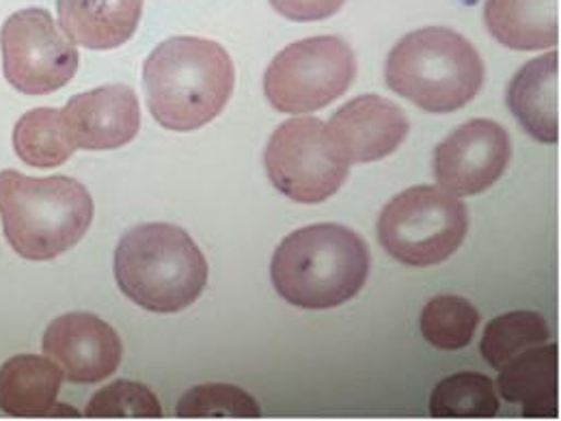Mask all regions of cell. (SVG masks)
Wrapping results in <instances>:
<instances>
[{
  "label": "cell",
  "mask_w": 561,
  "mask_h": 421,
  "mask_svg": "<svg viewBox=\"0 0 561 421\" xmlns=\"http://www.w3.org/2000/svg\"><path fill=\"white\" fill-rule=\"evenodd\" d=\"M149 113L173 133H193L227 106L236 68L229 53L202 37H171L156 46L142 66Z\"/></svg>",
  "instance_id": "obj_1"
},
{
  "label": "cell",
  "mask_w": 561,
  "mask_h": 421,
  "mask_svg": "<svg viewBox=\"0 0 561 421\" xmlns=\"http://www.w3.org/2000/svg\"><path fill=\"white\" fill-rule=\"evenodd\" d=\"M369 275L365 240L344 225L318 223L283 238L271 266L283 300L300 309H331L354 298Z\"/></svg>",
  "instance_id": "obj_2"
},
{
  "label": "cell",
  "mask_w": 561,
  "mask_h": 421,
  "mask_svg": "<svg viewBox=\"0 0 561 421\" xmlns=\"http://www.w3.org/2000/svg\"><path fill=\"white\" fill-rule=\"evenodd\" d=\"M0 216L11 249L31 262H48L76 247L93 220L89 191L66 175L28 178L0 171Z\"/></svg>",
  "instance_id": "obj_3"
},
{
  "label": "cell",
  "mask_w": 561,
  "mask_h": 421,
  "mask_svg": "<svg viewBox=\"0 0 561 421\" xmlns=\"http://www.w3.org/2000/svg\"><path fill=\"white\" fill-rule=\"evenodd\" d=\"M208 275L202 249L178 225H139L115 251L119 289L147 311L175 314L191 307L206 289Z\"/></svg>",
  "instance_id": "obj_4"
},
{
  "label": "cell",
  "mask_w": 561,
  "mask_h": 421,
  "mask_svg": "<svg viewBox=\"0 0 561 421\" xmlns=\"http://www.w3.org/2000/svg\"><path fill=\"white\" fill-rule=\"evenodd\" d=\"M391 91L427 113H454L484 87V61L476 46L445 26H425L402 37L387 57Z\"/></svg>",
  "instance_id": "obj_5"
},
{
  "label": "cell",
  "mask_w": 561,
  "mask_h": 421,
  "mask_svg": "<svg viewBox=\"0 0 561 421\" xmlns=\"http://www.w3.org/2000/svg\"><path fill=\"white\" fill-rule=\"evenodd\" d=\"M469 231L462 202L434 186H413L393 197L378 218L385 251L409 266H434L449 260Z\"/></svg>",
  "instance_id": "obj_6"
},
{
  "label": "cell",
  "mask_w": 561,
  "mask_h": 421,
  "mask_svg": "<svg viewBox=\"0 0 561 421\" xmlns=\"http://www.w3.org/2000/svg\"><path fill=\"white\" fill-rule=\"evenodd\" d=\"M356 57L335 35L309 37L283 48L264 76V93L279 113H311L351 89Z\"/></svg>",
  "instance_id": "obj_7"
},
{
  "label": "cell",
  "mask_w": 561,
  "mask_h": 421,
  "mask_svg": "<svg viewBox=\"0 0 561 421\" xmlns=\"http://www.w3.org/2000/svg\"><path fill=\"white\" fill-rule=\"evenodd\" d=\"M2 73L26 95L66 87L78 70V50L46 9L31 7L7 18L0 31Z\"/></svg>",
  "instance_id": "obj_8"
},
{
  "label": "cell",
  "mask_w": 561,
  "mask_h": 421,
  "mask_svg": "<svg viewBox=\"0 0 561 421\" xmlns=\"http://www.w3.org/2000/svg\"><path fill=\"white\" fill-rule=\"evenodd\" d=\"M264 164L277 191L298 204L327 202L344 186L351 169L335 156L324 124L316 117L280 124L268 140Z\"/></svg>",
  "instance_id": "obj_9"
},
{
  "label": "cell",
  "mask_w": 561,
  "mask_h": 421,
  "mask_svg": "<svg viewBox=\"0 0 561 421\" xmlns=\"http://www.w3.org/2000/svg\"><path fill=\"white\" fill-rule=\"evenodd\" d=\"M512 160V139L496 122L471 120L434 149V178L456 197L489 191Z\"/></svg>",
  "instance_id": "obj_10"
},
{
  "label": "cell",
  "mask_w": 561,
  "mask_h": 421,
  "mask_svg": "<svg viewBox=\"0 0 561 421\" xmlns=\"http://www.w3.org/2000/svg\"><path fill=\"white\" fill-rule=\"evenodd\" d=\"M42 346L76 385H93L108 378L119 367L124 354L117 331L87 311L55 318L44 333Z\"/></svg>",
  "instance_id": "obj_11"
},
{
  "label": "cell",
  "mask_w": 561,
  "mask_h": 421,
  "mask_svg": "<svg viewBox=\"0 0 561 421\" xmlns=\"http://www.w3.org/2000/svg\"><path fill=\"white\" fill-rule=\"evenodd\" d=\"M409 130L411 122L398 104L369 93L354 98L333 115L327 139L335 156L351 167L391 156Z\"/></svg>",
  "instance_id": "obj_12"
},
{
  "label": "cell",
  "mask_w": 561,
  "mask_h": 421,
  "mask_svg": "<svg viewBox=\"0 0 561 421\" xmlns=\"http://www.w3.org/2000/svg\"><path fill=\"white\" fill-rule=\"evenodd\" d=\"M61 113L78 149H117L139 135V98L126 84L78 93Z\"/></svg>",
  "instance_id": "obj_13"
},
{
  "label": "cell",
  "mask_w": 561,
  "mask_h": 421,
  "mask_svg": "<svg viewBox=\"0 0 561 421\" xmlns=\"http://www.w3.org/2000/svg\"><path fill=\"white\" fill-rule=\"evenodd\" d=\"M507 106L527 135L540 143L560 139V55L525 64L507 87Z\"/></svg>",
  "instance_id": "obj_14"
},
{
  "label": "cell",
  "mask_w": 561,
  "mask_h": 421,
  "mask_svg": "<svg viewBox=\"0 0 561 421\" xmlns=\"http://www.w3.org/2000/svg\"><path fill=\"white\" fill-rule=\"evenodd\" d=\"M57 11L71 42L89 50H113L137 33L142 0H57Z\"/></svg>",
  "instance_id": "obj_15"
},
{
  "label": "cell",
  "mask_w": 561,
  "mask_h": 421,
  "mask_svg": "<svg viewBox=\"0 0 561 421\" xmlns=\"http://www.w3.org/2000/svg\"><path fill=\"white\" fill-rule=\"evenodd\" d=\"M499 391L525 418H558V346H531L499 369Z\"/></svg>",
  "instance_id": "obj_16"
},
{
  "label": "cell",
  "mask_w": 561,
  "mask_h": 421,
  "mask_svg": "<svg viewBox=\"0 0 561 421\" xmlns=\"http://www.w3.org/2000/svg\"><path fill=\"white\" fill-rule=\"evenodd\" d=\"M64 372L48 356L18 354L0 365V411L13 418L53 416Z\"/></svg>",
  "instance_id": "obj_17"
},
{
  "label": "cell",
  "mask_w": 561,
  "mask_h": 421,
  "mask_svg": "<svg viewBox=\"0 0 561 421\" xmlns=\"http://www.w3.org/2000/svg\"><path fill=\"white\" fill-rule=\"evenodd\" d=\"M484 20L512 50H547L560 42V0H486Z\"/></svg>",
  "instance_id": "obj_18"
},
{
  "label": "cell",
  "mask_w": 561,
  "mask_h": 421,
  "mask_svg": "<svg viewBox=\"0 0 561 421\" xmlns=\"http://www.w3.org/2000/svg\"><path fill=\"white\" fill-rule=\"evenodd\" d=\"M13 149L28 167L53 169L78 149L59 109H33L13 128Z\"/></svg>",
  "instance_id": "obj_19"
},
{
  "label": "cell",
  "mask_w": 561,
  "mask_h": 421,
  "mask_svg": "<svg viewBox=\"0 0 561 421\" xmlns=\"http://www.w3.org/2000/svg\"><path fill=\"white\" fill-rule=\"evenodd\" d=\"M480 325V311L462 296H434L421 311V335L440 351H462L471 344Z\"/></svg>",
  "instance_id": "obj_20"
},
{
  "label": "cell",
  "mask_w": 561,
  "mask_h": 421,
  "mask_svg": "<svg viewBox=\"0 0 561 421\" xmlns=\"http://www.w3.org/2000/svg\"><path fill=\"white\" fill-rule=\"evenodd\" d=\"M430 413L434 418H494L499 413L494 383L478 372H460L443 378L432 391Z\"/></svg>",
  "instance_id": "obj_21"
},
{
  "label": "cell",
  "mask_w": 561,
  "mask_h": 421,
  "mask_svg": "<svg viewBox=\"0 0 561 421\" xmlns=\"http://www.w3.org/2000/svg\"><path fill=\"white\" fill-rule=\"evenodd\" d=\"M549 335V325L540 314L510 311L489 322L480 351L491 367L501 369L516 354L545 344Z\"/></svg>",
  "instance_id": "obj_22"
},
{
  "label": "cell",
  "mask_w": 561,
  "mask_h": 421,
  "mask_svg": "<svg viewBox=\"0 0 561 421\" xmlns=\"http://www.w3.org/2000/svg\"><path fill=\"white\" fill-rule=\"evenodd\" d=\"M178 418H262L260 405L251 394L236 385L208 383L188 389L178 407Z\"/></svg>",
  "instance_id": "obj_23"
},
{
  "label": "cell",
  "mask_w": 561,
  "mask_h": 421,
  "mask_svg": "<svg viewBox=\"0 0 561 421\" xmlns=\"http://www.w3.org/2000/svg\"><path fill=\"white\" fill-rule=\"evenodd\" d=\"M87 418H142L158 420L162 416L156 394L133 380H115L93 394L84 409Z\"/></svg>",
  "instance_id": "obj_24"
},
{
  "label": "cell",
  "mask_w": 561,
  "mask_h": 421,
  "mask_svg": "<svg viewBox=\"0 0 561 421\" xmlns=\"http://www.w3.org/2000/svg\"><path fill=\"white\" fill-rule=\"evenodd\" d=\"M271 4L291 22H318L335 15L346 0H271Z\"/></svg>",
  "instance_id": "obj_25"
}]
</instances>
